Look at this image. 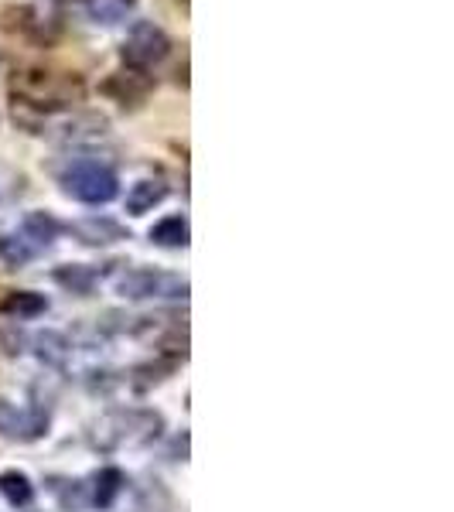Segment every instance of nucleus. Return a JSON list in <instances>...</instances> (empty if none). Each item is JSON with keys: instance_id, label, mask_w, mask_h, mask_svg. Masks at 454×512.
Returning a JSON list of instances; mask_svg holds the SVG:
<instances>
[{"instance_id": "nucleus-14", "label": "nucleus", "mask_w": 454, "mask_h": 512, "mask_svg": "<svg viewBox=\"0 0 454 512\" xmlns=\"http://www.w3.org/2000/svg\"><path fill=\"white\" fill-rule=\"evenodd\" d=\"M123 489V472L120 468H103L96 478H93V502L99 509H110L113 499L120 495Z\"/></svg>"}, {"instance_id": "nucleus-13", "label": "nucleus", "mask_w": 454, "mask_h": 512, "mask_svg": "<svg viewBox=\"0 0 454 512\" xmlns=\"http://www.w3.org/2000/svg\"><path fill=\"white\" fill-rule=\"evenodd\" d=\"M151 243L168 246V250H178V246H188V222L181 216H168L161 219L158 226L151 229Z\"/></svg>"}, {"instance_id": "nucleus-11", "label": "nucleus", "mask_w": 454, "mask_h": 512, "mask_svg": "<svg viewBox=\"0 0 454 512\" xmlns=\"http://www.w3.org/2000/svg\"><path fill=\"white\" fill-rule=\"evenodd\" d=\"M55 280L65 287V291L89 297L96 291V270L93 267H82V263H72V267H59L55 270Z\"/></svg>"}, {"instance_id": "nucleus-3", "label": "nucleus", "mask_w": 454, "mask_h": 512, "mask_svg": "<svg viewBox=\"0 0 454 512\" xmlns=\"http://www.w3.org/2000/svg\"><path fill=\"white\" fill-rule=\"evenodd\" d=\"M161 431V417L151 410H117L96 427L93 441L103 451L123 448V444H137V441H151Z\"/></svg>"}, {"instance_id": "nucleus-5", "label": "nucleus", "mask_w": 454, "mask_h": 512, "mask_svg": "<svg viewBox=\"0 0 454 512\" xmlns=\"http://www.w3.org/2000/svg\"><path fill=\"white\" fill-rule=\"evenodd\" d=\"M117 294L130 297V301H151V297H185L188 284L175 274H161V270H127L117 277Z\"/></svg>"}, {"instance_id": "nucleus-2", "label": "nucleus", "mask_w": 454, "mask_h": 512, "mask_svg": "<svg viewBox=\"0 0 454 512\" xmlns=\"http://www.w3.org/2000/svg\"><path fill=\"white\" fill-rule=\"evenodd\" d=\"M62 188H65V195L79 198V202H86V205H106L117 198L120 181L106 164L79 158L62 171Z\"/></svg>"}, {"instance_id": "nucleus-16", "label": "nucleus", "mask_w": 454, "mask_h": 512, "mask_svg": "<svg viewBox=\"0 0 454 512\" xmlns=\"http://www.w3.org/2000/svg\"><path fill=\"white\" fill-rule=\"evenodd\" d=\"M59 233H62V226L52 216H45V212H31V216L24 219V236L35 239L38 246H48Z\"/></svg>"}, {"instance_id": "nucleus-17", "label": "nucleus", "mask_w": 454, "mask_h": 512, "mask_svg": "<svg viewBox=\"0 0 454 512\" xmlns=\"http://www.w3.org/2000/svg\"><path fill=\"white\" fill-rule=\"evenodd\" d=\"M0 492H4L7 499L14 502V506H28L31 495H35V489H31V482H28V475H21V472L0 475Z\"/></svg>"}, {"instance_id": "nucleus-15", "label": "nucleus", "mask_w": 454, "mask_h": 512, "mask_svg": "<svg viewBox=\"0 0 454 512\" xmlns=\"http://www.w3.org/2000/svg\"><path fill=\"white\" fill-rule=\"evenodd\" d=\"M4 311L7 315H18V318H38L48 311V301L35 291H18L4 301Z\"/></svg>"}, {"instance_id": "nucleus-8", "label": "nucleus", "mask_w": 454, "mask_h": 512, "mask_svg": "<svg viewBox=\"0 0 454 512\" xmlns=\"http://www.w3.org/2000/svg\"><path fill=\"white\" fill-rule=\"evenodd\" d=\"M79 7L96 24H120L137 11V0H79Z\"/></svg>"}, {"instance_id": "nucleus-1", "label": "nucleus", "mask_w": 454, "mask_h": 512, "mask_svg": "<svg viewBox=\"0 0 454 512\" xmlns=\"http://www.w3.org/2000/svg\"><path fill=\"white\" fill-rule=\"evenodd\" d=\"M14 99L21 106H31L38 113H55L82 99V79L79 76H59L45 69H24L14 76L11 86Z\"/></svg>"}, {"instance_id": "nucleus-19", "label": "nucleus", "mask_w": 454, "mask_h": 512, "mask_svg": "<svg viewBox=\"0 0 454 512\" xmlns=\"http://www.w3.org/2000/svg\"><path fill=\"white\" fill-rule=\"evenodd\" d=\"M38 345H41V359L52 362V366H62L65 355H69V345H65V338L59 332H45L38 338Z\"/></svg>"}, {"instance_id": "nucleus-12", "label": "nucleus", "mask_w": 454, "mask_h": 512, "mask_svg": "<svg viewBox=\"0 0 454 512\" xmlns=\"http://www.w3.org/2000/svg\"><path fill=\"white\" fill-rule=\"evenodd\" d=\"M130 512H171V492L164 489V482L151 478L137 489V499H134V509Z\"/></svg>"}, {"instance_id": "nucleus-7", "label": "nucleus", "mask_w": 454, "mask_h": 512, "mask_svg": "<svg viewBox=\"0 0 454 512\" xmlns=\"http://www.w3.org/2000/svg\"><path fill=\"white\" fill-rule=\"evenodd\" d=\"M151 76H147V72H140V69H127V72H117V76H113L110 82H106L103 86V93L106 96H113V99H120L123 106L127 103H140V99H144L147 93H151Z\"/></svg>"}, {"instance_id": "nucleus-10", "label": "nucleus", "mask_w": 454, "mask_h": 512, "mask_svg": "<svg viewBox=\"0 0 454 512\" xmlns=\"http://www.w3.org/2000/svg\"><path fill=\"white\" fill-rule=\"evenodd\" d=\"M76 236L82 239V243L89 246H103V243H117V239H123V226L113 219H82L76 222Z\"/></svg>"}, {"instance_id": "nucleus-9", "label": "nucleus", "mask_w": 454, "mask_h": 512, "mask_svg": "<svg viewBox=\"0 0 454 512\" xmlns=\"http://www.w3.org/2000/svg\"><path fill=\"white\" fill-rule=\"evenodd\" d=\"M164 198H168V185L164 181H137L127 192V212L130 216H147Z\"/></svg>"}, {"instance_id": "nucleus-18", "label": "nucleus", "mask_w": 454, "mask_h": 512, "mask_svg": "<svg viewBox=\"0 0 454 512\" xmlns=\"http://www.w3.org/2000/svg\"><path fill=\"white\" fill-rule=\"evenodd\" d=\"M0 256H4L11 267H24V263L35 256V250L24 246V239H18V236H0Z\"/></svg>"}, {"instance_id": "nucleus-4", "label": "nucleus", "mask_w": 454, "mask_h": 512, "mask_svg": "<svg viewBox=\"0 0 454 512\" xmlns=\"http://www.w3.org/2000/svg\"><path fill=\"white\" fill-rule=\"evenodd\" d=\"M171 48V38L164 35V28H158L154 21H137L130 28V35L123 38V62L127 69H151L158 65Z\"/></svg>"}, {"instance_id": "nucleus-6", "label": "nucleus", "mask_w": 454, "mask_h": 512, "mask_svg": "<svg viewBox=\"0 0 454 512\" xmlns=\"http://www.w3.org/2000/svg\"><path fill=\"white\" fill-rule=\"evenodd\" d=\"M48 427V414H21L14 403L0 400V434L4 437H21V441H35V437L45 434Z\"/></svg>"}]
</instances>
